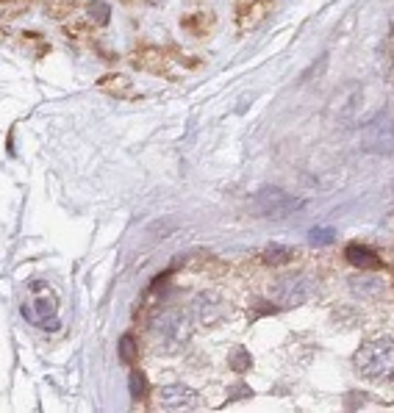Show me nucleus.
Masks as SVG:
<instances>
[{
  "mask_svg": "<svg viewBox=\"0 0 394 413\" xmlns=\"http://www.w3.org/2000/svg\"><path fill=\"white\" fill-rule=\"evenodd\" d=\"M353 366L361 377L366 380H388L394 377V341L391 338H375L366 341L364 347H358V352L353 355Z\"/></svg>",
  "mask_w": 394,
  "mask_h": 413,
  "instance_id": "nucleus-1",
  "label": "nucleus"
},
{
  "mask_svg": "<svg viewBox=\"0 0 394 413\" xmlns=\"http://www.w3.org/2000/svg\"><path fill=\"white\" fill-rule=\"evenodd\" d=\"M150 330H153L156 344L164 352H175L191 338V316L186 311L169 308V311H161V314L153 316Z\"/></svg>",
  "mask_w": 394,
  "mask_h": 413,
  "instance_id": "nucleus-2",
  "label": "nucleus"
},
{
  "mask_svg": "<svg viewBox=\"0 0 394 413\" xmlns=\"http://www.w3.org/2000/svg\"><path fill=\"white\" fill-rule=\"evenodd\" d=\"M300 209H303V200H297L294 194H289L283 189H275V186L261 189L250 200V211L261 220H283V217H289Z\"/></svg>",
  "mask_w": 394,
  "mask_h": 413,
  "instance_id": "nucleus-3",
  "label": "nucleus"
},
{
  "mask_svg": "<svg viewBox=\"0 0 394 413\" xmlns=\"http://www.w3.org/2000/svg\"><path fill=\"white\" fill-rule=\"evenodd\" d=\"M314 294V280L303 272H289L283 278H278L270 289V297L278 308H297L303 305L308 297Z\"/></svg>",
  "mask_w": 394,
  "mask_h": 413,
  "instance_id": "nucleus-4",
  "label": "nucleus"
},
{
  "mask_svg": "<svg viewBox=\"0 0 394 413\" xmlns=\"http://www.w3.org/2000/svg\"><path fill=\"white\" fill-rule=\"evenodd\" d=\"M158 405L164 410H191L200 407V394L186 385H164L158 388Z\"/></svg>",
  "mask_w": 394,
  "mask_h": 413,
  "instance_id": "nucleus-5",
  "label": "nucleus"
},
{
  "mask_svg": "<svg viewBox=\"0 0 394 413\" xmlns=\"http://www.w3.org/2000/svg\"><path fill=\"white\" fill-rule=\"evenodd\" d=\"M23 316L34 325H39L42 330H59V319H56V305L53 300L48 302H37V305H23Z\"/></svg>",
  "mask_w": 394,
  "mask_h": 413,
  "instance_id": "nucleus-6",
  "label": "nucleus"
},
{
  "mask_svg": "<svg viewBox=\"0 0 394 413\" xmlns=\"http://www.w3.org/2000/svg\"><path fill=\"white\" fill-rule=\"evenodd\" d=\"M344 258H347V264L350 267H355V269H364V272H375V269H380L383 264H380V258H377V253H372L369 247H364V244H350L347 250H344Z\"/></svg>",
  "mask_w": 394,
  "mask_h": 413,
  "instance_id": "nucleus-7",
  "label": "nucleus"
},
{
  "mask_svg": "<svg viewBox=\"0 0 394 413\" xmlns=\"http://www.w3.org/2000/svg\"><path fill=\"white\" fill-rule=\"evenodd\" d=\"M97 86L109 95H120V97H128L131 95V81L122 78V75H109V78H100Z\"/></svg>",
  "mask_w": 394,
  "mask_h": 413,
  "instance_id": "nucleus-8",
  "label": "nucleus"
},
{
  "mask_svg": "<svg viewBox=\"0 0 394 413\" xmlns=\"http://www.w3.org/2000/svg\"><path fill=\"white\" fill-rule=\"evenodd\" d=\"M289 258H292V250L283 247V244H270V247L264 250V261H267L270 267H283Z\"/></svg>",
  "mask_w": 394,
  "mask_h": 413,
  "instance_id": "nucleus-9",
  "label": "nucleus"
},
{
  "mask_svg": "<svg viewBox=\"0 0 394 413\" xmlns=\"http://www.w3.org/2000/svg\"><path fill=\"white\" fill-rule=\"evenodd\" d=\"M86 15L92 17V23L106 26V23H109V17H111V9H109L106 0H92V3L86 6Z\"/></svg>",
  "mask_w": 394,
  "mask_h": 413,
  "instance_id": "nucleus-10",
  "label": "nucleus"
},
{
  "mask_svg": "<svg viewBox=\"0 0 394 413\" xmlns=\"http://www.w3.org/2000/svg\"><path fill=\"white\" fill-rule=\"evenodd\" d=\"M330 242H336V231L333 228H311L308 231V244H314V247H325V244H330Z\"/></svg>",
  "mask_w": 394,
  "mask_h": 413,
  "instance_id": "nucleus-11",
  "label": "nucleus"
},
{
  "mask_svg": "<svg viewBox=\"0 0 394 413\" xmlns=\"http://www.w3.org/2000/svg\"><path fill=\"white\" fill-rule=\"evenodd\" d=\"M231 369L234 372H247L250 369V352L245 347H239V349L231 352Z\"/></svg>",
  "mask_w": 394,
  "mask_h": 413,
  "instance_id": "nucleus-12",
  "label": "nucleus"
},
{
  "mask_svg": "<svg viewBox=\"0 0 394 413\" xmlns=\"http://www.w3.org/2000/svg\"><path fill=\"white\" fill-rule=\"evenodd\" d=\"M128 383H131V396L133 399H142L144 396V391H147V383H144V374L136 369V372H131V377H128Z\"/></svg>",
  "mask_w": 394,
  "mask_h": 413,
  "instance_id": "nucleus-13",
  "label": "nucleus"
},
{
  "mask_svg": "<svg viewBox=\"0 0 394 413\" xmlns=\"http://www.w3.org/2000/svg\"><path fill=\"white\" fill-rule=\"evenodd\" d=\"M120 358H122L125 363L136 358V341H133L131 336H122V338H120Z\"/></svg>",
  "mask_w": 394,
  "mask_h": 413,
  "instance_id": "nucleus-14",
  "label": "nucleus"
},
{
  "mask_svg": "<svg viewBox=\"0 0 394 413\" xmlns=\"http://www.w3.org/2000/svg\"><path fill=\"white\" fill-rule=\"evenodd\" d=\"M350 286H364V291H369V294H377L380 289H383V283L380 280H350Z\"/></svg>",
  "mask_w": 394,
  "mask_h": 413,
  "instance_id": "nucleus-15",
  "label": "nucleus"
}]
</instances>
